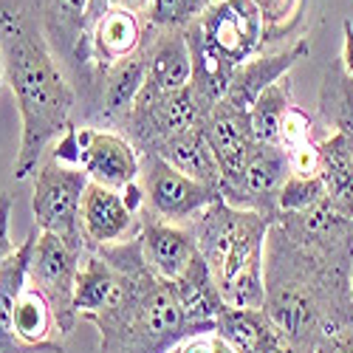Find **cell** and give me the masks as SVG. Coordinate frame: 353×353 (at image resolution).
<instances>
[{"label":"cell","mask_w":353,"mask_h":353,"mask_svg":"<svg viewBox=\"0 0 353 353\" xmlns=\"http://www.w3.org/2000/svg\"><path fill=\"white\" fill-rule=\"evenodd\" d=\"M0 68L20 110L14 179L34 175L51 141L74 122L77 88L46 37L37 0H0Z\"/></svg>","instance_id":"cell-1"},{"label":"cell","mask_w":353,"mask_h":353,"mask_svg":"<svg viewBox=\"0 0 353 353\" xmlns=\"http://www.w3.org/2000/svg\"><path fill=\"white\" fill-rule=\"evenodd\" d=\"M263 280V311L294 353H319L336 334L353 328L350 272L314 257L277 223L266 238Z\"/></svg>","instance_id":"cell-2"},{"label":"cell","mask_w":353,"mask_h":353,"mask_svg":"<svg viewBox=\"0 0 353 353\" xmlns=\"http://www.w3.org/2000/svg\"><path fill=\"white\" fill-rule=\"evenodd\" d=\"M97 252L122 277L119 297L105 311L82 319L99 331V353H172L187 339L203 336L187 322L172 283L147 266L139 238Z\"/></svg>","instance_id":"cell-3"},{"label":"cell","mask_w":353,"mask_h":353,"mask_svg":"<svg viewBox=\"0 0 353 353\" xmlns=\"http://www.w3.org/2000/svg\"><path fill=\"white\" fill-rule=\"evenodd\" d=\"M272 223V218L234 210L226 201H215L187 223L229 308H263L266 303L263 260Z\"/></svg>","instance_id":"cell-4"},{"label":"cell","mask_w":353,"mask_h":353,"mask_svg":"<svg viewBox=\"0 0 353 353\" xmlns=\"http://www.w3.org/2000/svg\"><path fill=\"white\" fill-rule=\"evenodd\" d=\"M192 57V91L203 110H212L246 60L263 54L266 23L254 0H215L184 28Z\"/></svg>","instance_id":"cell-5"},{"label":"cell","mask_w":353,"mask_h":353,"mask_svg":"<svg viewBox=\"0 0 353 353\" xmlns=\"http://www.w3.org/2000/svg\"><path fill=\"white\" fill-rule=\"evenodd\" d=\"M91 184L82 167H68L54 159H46L34 172V195H32V215L40 232L57 234L71 246L88 249L82 234V195Z\"/></svg>","instance_id":"cell-6"},{"label":"cell","mask_w":353,"mask_h":353,"mask_svg":"<svg viewBox=\"0 0 353 353\" xmlns=\"http://www.w3.org/2000/svg\"><path fill=\"white\" fill-rule=\"evenodd\" d=\"M139 184L144 190V210L167 223L187 226L195 215L221 201L215 187L190 179L159 153H141Z\"/></svg>","instance_id":"cell-7"},{"label":"cell","mask_w":353,"mask_h":353,"mask_svg":"<svg viewBox=\"0 0 353 353\" xmlns=\"http://www.w3.org/2000/svg\"><path fill=\"white\" fill-rule=\"evenodd\" d=\"M82 254L85 249L71 246L68 241L57 238V234L40 232L32 252V263H28V283L48 300L63 336H71V331L79 322L74 311V288H77Z\"/></svg>","instance_id":"cell-8"},{"label":"cell","mask_w":353,"mask_h":353,"mask_svg":"<svg viewBox=\"0 0 353 353\" xmlns=\"http://www.w3.org/2000/svg\"><path fill=\"white\" fill-rule=\"evenodd\" d=\"M288 238L314 257L350 272L353 266V218L331 207L328 198L300 212H280L274 221Z\"/></svg>","instance_id":"cell-9"},{"label":"cell","mask_w":353,"mask_h":353,"mask_svg":"<svg viewBox=\"0 0 353 353\" xmlns=\"http://www.w3.org/2000/svg\"><path fill=\"white\" fill-rule=\"evenodd\" d=\"M288 175H291V167L283 147L257 141L254 150L249 153L241 179L221 190V201H226L234 210H252L277 221L280 215L277 198Z\"/></svg>","instance_id":"cell-10"},{"label":"cell","mask_w":353,"mask_h":353,"mask_svg":"<svg viewBox=\"0 0 353 353\" xmlns=\"http://www.w3.org/2000/svg\"><path fill=\"white\" fill-rule=\"evenodd\" d=\"M79 139V167L88 172L94 184L125 190L133 181H139L141 172V153L130 144L128 136L110 128H94V125H77Z\"/></svg>","instance_id":"cell-11"},{"label":"cell","mask_w":353,"mask_h":353,"mask_svg":"<svg viewBox=\"0 0 353 353\" xmlns=\"http://www.w3.org/2000/svg\"><path fill=\"white\" fill-rule=\"evenodd\" d=\"M82 234L88 249L125 243L139 234V215L125 203L119 190H110L102 184H88L82 195Z\"/></svg>","instance_id":"cell-12"},{"label":"cell","mask_w":353,"mask_h":353,"mask_svg":"<svg viewBox=\"0 0 353 353\" xmlns=\"http://www.w3.org/2000/svg\"><path fill=\"white\" fill-rule=\"evenodd\" d=\"M147 79L141 91L147 94H175L192 85V57L184 28H153L147 26Z\"/></svg>","instance_id":"cell-13"},{"label":"cell","mask_w":353,"mask_h":353,"mask_svg":"<svg viewBox=\"0 0 353 353\" xmlns=\"http://www.w3.org/2000/svg\"><path fill=\"white\" fill-rule=\"evenodd\" d=\"M139 243H141V254L161 280L172 283L179 277L198 254V243L195 234L190 232V226L181 223H167L156 215H150L147 210H141L139 215Z\"/></svg>","instance_id":"cell-14"},{"label":"cell","mask_w":353,"mask_h":353,"mask_svg":"<svg viewBox=\"0 0 353 353\" xmlns=\"http://www.w3.org/2000/svg\"><path fill=\"white\" fill-rule=\"evenodd\" d=\"M305 54H308V40L297 37L294 43H288L277 51H263V54L252 57V60H246L238 71H234V77L229 82V91L223 94V102L249 113L254 99L266 91L269 85L288 77V71L297 65Z\"/></svg>","instance_id":"cell-15"},{"label":"cell","mask_w":353,"mask_h":353,"mask_svg":"<svg viewBox=\"0 0 353 353\" xmlns=\"http://www.w3.org/2000/svg\"><path fill=\"white\" fill-rule=\"evenodd\" d=\"M172 291L179 297V305L190 325H195L203 336L215 334V322L229 305L221 297V288L207 266V260L195 254L190 266L172 280Z\"/></svg>","instance_id":"cell-16"},{"label":"cell","mask_w":353,"mask_h":353,"mask_svg":"<svg viewBox=\"0 0 353 353\" xmlns=\"http://www.w3.org/2000/svg\"><path fill=\"white\" fill-rule=\"evenodd\" d=\"M37 234L40 229L34 226L26 234V241L17 243V249L9 254L3 269H0V353H43L37 347L23 345L14 334V308L28 283V263H32Z\"/></svg>","instance_id":"cell-17"},{"label":"cell","mask_w":353,"mask_h":353,"mask_svg":"<svg viewBox=\"0 0 353 353\" xmlns=\"http://www.w3.org/2000/svg\"><path fill=\"white\" fill-rule=\"evenodd\" d=\"M14 334L23 345L37 347L43 353H65V336L57 325V316L43 294L26 283L17 308H14Z\"/></svg>","instance_id":"cell-18"},{"label":"cell","mask_w":353,"mask_h":353,"mask_svg":"<svg viewBox=\"0 0 353 353\" xmlns=\"http://www.w3.org/2000/svg\"><path fill=\"white\" fill-rule=\"evenodd\" d=\"M88 6H91V0H37L46 37L57 60L68 65L77 54V46L88 34Z\"/></svg>","instance_id":"cell-19"},{"label":"cell","mask_w":353,"mask_h":353,"mask_svg":"<svg viewBox=\"0 0 353 353\" xmlns=\"http://www.w3.org/2000/svg\"><path fill=\"white\" fill-rule=\"evenodd\" d=\"M122 277L110 263L97 252L85 249L79 274H77V288H74V311L79 319L105 311L116 297H119Z\"/></svg>","instance_id":"cell-20"},{"label":"cell","mask_w":353,"mask_h":353,"mask_svg":"<svg viewBox=\"0 0 353 353\" xmlns=\"http://www.w3.org/2000/svg\"><path fill=\"white\" fill-rule=\"evenodd\" d=\"M161 159H167L175 170H181L190 179L207 184V187H215L221 192V164L215 159V150L203 133V128H195L190 133H181L170 141H164L159 150H156Z\"/></svg>","instance_id":"cell-21"},{"label":"cell","mask_w":353,"mask_h":353,"mask_svg":"<svg viewBox=\"0 0 353 353\" xmlns=\"http://www.w3.org/2000/svg\"><path fill=\"white\" fill-rule=\"evenodd\" d=\"M319 181L325 187L331 207L353 218V159L342 133H328L319 139Z\"/></svg>","instance_id":"cell-22"},{"label":"cell","mask_w":353,"mask_h":353,"mask_svg":"<svg viewBox=\"0 0 353 353\" xmlns=\"http://www.w3.org/2000/svg\"><path fill=\"white\" fill-rule=\"evenodd\" d=\"M319 116L334 133L353 136V77L334 63L319 85Z\"/></svg>","instance_id":"cell-23"},{"label":"cell","mask_w":353,"mask_h":353,"mask_svg":"<svg viewBox=\"0 0 353 353\" xmlns=\"http://www.w3.org/2000/svg\"><path fill=\"white\" fill-rule=\"evenodd\" d=\"M291 105H294V91H291L288 77L269 85L266 91L254 99V105L249 110L254 139L266 141V144H280V128H283V119Z\"/></svg>","instance_id":"cell-24"},{"label":"cell","mask_w":353,"mask_h":353,"mask_svg":"<svg viewBox=\"0 0 353 353\" xmlns=\"http://www.w3.org/2000/svg\"><path fill=\"white\" fill-rule=\"evenodd\" d=\"M215 0H150L144 12V23L153 28H187L207 12Z\"/></svg>","instance_id":"cell-25"},{"label":"cell","mask_w":353,"mask_h":353,"mask_svg":"<svg viewBox=\"0 0 353 353\" xmlns=\"http://www.w3.org/2000/svg\"><path fill=\"white\" fill-rule=\"evenodd\" d=\"M263 23H266V37H263V51L269 43L285 37L291 32V26L300 17V3L303 0H254Z\"/></svg>","instance_id":"cell-26"},{"label":"cell","mask_w":353,"mask_h":353,"mask_svg":"<svg viewBox=\"0 0 353 353\" xmlns=\"http://www.w3.org/2000/svg\"><path fill=\"white\" fill-rule=\"evenodd\" d=\"M325 198V187H322L319 175L316 179H303V175H288L283 190H280V198H277V210L280 212H300V210H308L311 203Z\"/></svg>","instance_id":"cell-27"},{"label":"cell","mask_w":353,"mask_h":353,"mask_svg":"<svg viewBox=\"0 0 353 353\" xmlns=\"http://www.w3.org/2000/svg\"><path fill=\"white\" fill-rule=\"evenodd\" d=\"M314 139H322L314 133V119L305 110H300L297 105H291L285 119H283V128H280V147L283 150H291V147L314 141Z\"/></svg>","instance_id":"cell-28"},{"label":"cell","mask_w":353,"mask_h":353,"mask_svg":"<svg viewBox=\"0 0 353 353\" xmlns=\"http://www.w3.org/2000/svg\"><path fill=\"white\" fill-rule=\"evenodd\" d=\"M285 156L291 175H303V179H316L319 175V139L291 147V150H285Z\"/></svg>","instance_id":"cell-29"},{"label":"cell","mask_w":353,"mask_h":353,"mask_svg":"<svg viewBox=\"0 0 353 353\" xmlns=\"http://www.w3.org/2000/svg\"><path fill=\"white\" fill-rule=\"evenodd\" d=\"M12 210H14V198L9 192H0V269L9 260V254L17 249L12 234H9V223H12Z\"/></svg>","instance_id":"cell-30"},{"label":"cell","mask_w":353,"mask_h":353,"mask_svg":"<svg viewBox=\"0 0 353 353\" xmlns=\"http://www.w3.org/2000/svg\"><path fill=\"white\" fill-rule=\"evenodd\" d=\"M342 57H339V63H342V68L347 71V77H353V26L350 23H345L342 26Z\"/></svg>","instance_id":"cell-31"},{"label":"cell","mask_w":353,"mask_h":353,"mask_svg":"<svg viewBox=\"0 0 353 353\" xmlns=\"http://www.w3.org/2000/svg\"><path fill=\"white\" fill-rule=\"evenodd\" d=\"M322 353H353V328L336 334L325 347H322Z\"/></svg>","instance_id":"cell-32"},{"label":"cell","mask_w":353,"mask_h":353,"mask_svg":"<svg viewBox=\"0 0 353 353\" xmlns=\"http://www.w3.org/2000/svg\"><path fill=\"white\" fill-rule=\"evenodd\" d=\"M210 336H192V339H187L184 345H179V353H210Z\"/></svg>","instance_id":"cell-33"},{"label":"cell","mask_w":353,"mask_h":353,"mask_svg":"<svg viewBox=\"0 0 353 353\" xmlns=\"http://www.w3.org/2000/svg\"><path fill=\"white\" fill-rule=\"evenodd\" d=\"M108 3H110V6H119V9H130V12H136V14L144 17L147 3H150V0H108Z\"/></svg>","instance_id":"cell-34"},{"label":"cell","mask_w":353,"mask_h":353,"mask_svg":"<svg viewBox=\"0 0 353 353\" xmlns=\"http://www.w3.org/2000/svg\"><path fill=\"white\" fill-rule=\"evenodd\" d=\"M210 353H241V350L234 347L232 342H226L223 336L212 334V336H210Z\"/></svg>","instance_id":"cell-35"},{"label":"cell","mask_w":353,"mask_h":353,"mask_svg":"<svg viewBox=\"0 0 353 353\" xmlns=\"http://www.w3.org/2000/svg\"><path fill=\"white\" fill-rule=\"evenodd\" d=\"M345 141H347V153H350V159H353V136H345Z\"/></svg>","instance_id":"cell-36"},{"label":"cell","mask_w":353,"mask_h":353,"mask_svg":"<svg viewBox=\"0 0 353 353\" xmlns=\"http://www.w3.org/2000/svg\"><path fill=\"white\" fill-rule=\"evenodd\" d=\"M350 300H353V266H350Z\"/></svg>","instance_id":"cell-37"},{"label":"cell","mask_w":353,"mask_h":353,"mask_svg":"<svg viewBox=\"0 0 353 353\" xmlns=\"http://www.w3.org/2000/svg\"><path fill=\"white\" fill-rule=\"evenodd\" d=\"M0 82H3V68H0Z\"/></svg>","instance_id":"cell-38"},{"label":"cell","mask_w":353,"mask_h":353,"mask_svg":"<svg viewBox=\"0 0 353 353\" xmlns=\"http://www.w3.org/2000/svg\"><path fill=\"white\" fill-rule=\"evenodd\" d=\"M172 353H179V347H175V350H172Z\"/></svg>","instance_id":"cell-39"},{"label":"cell","mask_w":353,"mask_h":353,"mask_svg":"<svg viewBox=\"0 0 353 353\" xmlns=\"http://www.w3.org/2000/svg\"><path fill=\"white\" fill-rule=\"evenodd\" d=\"M319 353H322V350H319Z\"/></svg>","instance_id":"cell-40"}]
</instances>
